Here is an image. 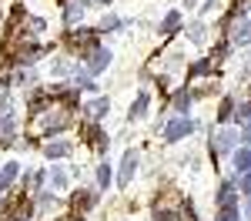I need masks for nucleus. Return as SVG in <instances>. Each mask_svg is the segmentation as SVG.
<instances>
[{
  "label": "nucleus",
  "mask_w": 251,
  "mask_h": 221,
  "mask_svg": "<svg viewBox=\"0 0 251 221\" xmlns=\"http://www.w3.org/2000/svg\"><path fill=\"white\" fill-rule=\"evenodd\" d=\"M74 84H77V87H94V84H91V74H77Z\"/></svg>",
  "instance_id": "393cba45"
},
{
  "label": "nucleus",
  "mask_w": 251,
  "mask_h": 221,
  "mask_svg": "<svg viewBox=\"0 0 251 221\" xmlns=\"http://www.w3.org/2000/svg\"><path fill=\"white\" fill-rule=\"evenodd\" d=\"M241 191H245V195H251V171L241 178Z\"/></svg>",
  "instance_id": "cd10ccee"
},
{
  "label": "nucleus",
  "mask_w": 251,
  "mask_h": 221,
  "mask_svg": "<svg viewBox=\"0 0 251 221\" xmlns=\"http://www.w3.org/2000/svg\"><path fill=\"white\" fill-rule=\"evenodd\" d=\"M97 181H100V188H107V184H111V168H107V164H100V168H97Z\"/></svg>",
  "instance_id": "6ab92c4d"
},
{
  "label": "nucleus",
  "mask_w": 251,
  "mask_h": 221,
  "mask_svg": "<svg viewBox=\"0 0 251 221\" xmlns=\"http://www.w3.org/2000/svg\"><path fill=\"white\" fill-rule=\"evenodd\" d=\"M214 7H218V0H204V3H201V14H211Z\"/></svg>",
  "instance_id": "c85d7f7f"
},
{
  "label": "nucleus",
  "mask_w": 251,
  "mask_h": 221,
  "mask_svg": "<svg viewBox=\"0 0 251 221\" xmlns=\"http://www.w3.org/2000/svg\"><path fill=\"white\" fill-rule=\"evenodd\" d=\"M184 3H188V7H194V3H198V0H184Z\"/></svg>",
  "instance_id": "473e14b6"
},
{
  "label": "nucleus",
  "mask_w": 251,
  "mask_h": 221,
  "mask_svg": "<svg viewBox=\"0 0 251 221\" xmlns=\"http://www.w3.org/2000/svg\"><path fill=\"white\" fill-rule=\"evenodd\" d=\"M17 174H20L17 164H3V171H0V195H3V191L14 184V178H17Z\"/></svg>",
  "instance_id": "6e6552de"
},
{
  "label": "nucleus",
  "mask_w": 251,
  "mask_h": 221,
  "mask_svg": "<svg viewBox=\"0 0 251 221\" xmlns=\"http://www.w3.org/2000/svg\"><path fill=\"white\" fill-rule=\"evenodd\" d=\"M134 171H137V151H127V154H124V161H121L117 184H121V188H127V184H131V178H134Z\"/></svg>",
  "instance_id": "f03ea898"
},
{
  "label": "nucleus",
  "mask_w": 251,
  "mask_h": 221,
  "mask_svg": "<svg viewBox=\"0 0 251 221\" xmlns=\"http://www.w3.org/2000/svg\"><path fill=\"white\" fill-rule=\"evenodd\" d=\"M80 14H84V3H80V0H74V3H67V14H64V20H67V24H77Z\"/></svg>",
  "instance_id": "4468645a"
},
{
  "label": "nucleus",
  "mask_w": 251,
  "mask_h": 221,
  "mask_svg": "<svg viewBox=\"0 0 251 221\" xmlns=\"http://www.w3.org/2000/svg\"><path fill=\"white\" fill-rule=\"evenodd\" d=\"M194 131V124L188 118H177V121H171L168 127H164V141H181V138H188Z\"/></svg>",
  "instance_id": "f257e3e1"
},
{
  "label": "nucleus",
  "mask_w": 251,
  "mask_h": 221,
  "mask_svg": "<svg viewBox=\"0 0 251 221\" xmlns=\"http://www.w3.org/2000/svg\"><path fill=\"white\" fill-rule=\"evenodd\" d=\"M107 107H111V100H107V98H97V100H91V104L84 107V114L97 121V118H104V114H107Z\"/></svg>",
  "instance_id": "39448f33"
},
{
  "label": "nucleus",
  "mask_w": 251,
  "mask_h": 221,
  "mask_svg": "<svg viewBox=\"0 0 251 221\" xmlns=\"http://www.w3.org/2000/svg\"><path fill=\"white\" fill-rule=\"evenodd\" d=\"M177 27H181V14H177V10H171V14L164 17V24H161V37H171Z\"/></svg>",
  "instance_id": "9d476101"
},
{
  "label": "nucleus",
  "mask_w": 251,
  "mask_h": 221,
  "mask_svg": "<svg viewBox=\"0 0 251 221\" xmlns=\"http://www.w3.org/2000/svg\"><path fill=\"white\" fill-rule=\"evenodd\" d=\"M117 24H121L117 17H104V24H100V30H111V27H117Z\"/></svg>",
  "instance_id": "bb28decb"
},
{
  "label": "nucleus",
  "mask_w": 251,
  "mask_h": 221,
  "mask_svg": "<svg viewBox=\"0 0 251 221\" xmlns=\"http://www.w3.org/2000/svg\"><path fill=\"white\" fill-rule=\"evenodd\" d=\"M44 154H47L50 161L64 158V154H71V144H67V141H54V144H47V147H44Z\"/></svg>",
  "instance_id": "9b49d317"
},
{
  "label": "nucleus",
  "mask_w": 251,
  "mask_h": 221,
  "mask_svg": "<svg viewBox=\"0 0 251 221\" xmlns=\"http://www.w3.org/2000/svg\"><path fill=\"white\" fill-rule=\"evenodd\" d=\"M50 184H54V188H67V178H64V171H57V168H54V171H50Z\"/></svg>",
  "instance_id": "4be33fe9"
},
{
  "label": "nucleus",
  "mask_w": 251,
  "mask_h": 221,
  "mask_svg": "<svg viewBox=\"0 0 251 221\" xmlns=\"http://www.w3.org/2000/svg\"><path fill=\"white\" fill-rule=\"evenodd\" d=\"M107 64H111V50H91V60H87V74H100Z\"/></svg>",
  "instance_id": "7ed1b4c3"
},
{
  "label": "nucleus",
  "mask_w": 251,
  "mask_h": 221,
  "mask_svg": "<svg viewBox=\"0 0 251 221\" xmlns=\"http://www.w3.org/2000/svg\"><path fill=\"white\" fill-rule=\"evenodd\" d=\"M30 27H34V34H37V30H44V20H40V17H30Z\"/></svg>",
  "instance_id": "c756f323"
},
{
  "label": "nucleus",
  "mask_w": 251,
  "mask_h": 221,
  "mask_svg": "<svg viewBox=\"0 0 251 221\" xmlns=\"http://www.w3.org/2000/svg\"><path fill=\"white\" fill-rule=\"evenodd\" d=\"M234 114V100H225V104H221V111H218V121H228Z\"/></svg>",
  "instance_id": "aec40b11"
},
{
  "label": "nucleus",
  "mask_w": 251,
  "mask_h": 221,
  "mask_svg": "<svg viewBox=\"0 0 251 221\" xmlns=\"http://www.w3.org/2000/svg\"><path fill=\"white\" fill-rule=\"evenodd\" d=\"M218 221H241L238 218V211H234V208H225V211H221V218Z\"/></svg>",
  "instance_id": "b1692460"
},
{
  "label": "nucleus",
  "mask_w": 251,
  "mask_h": 221,
  "mask_svg": "<svg viewBox=\"0 0 251 221\" xmlns=\"http://www.w3.org/2000/svg\"><path fill=\"white\" fill-rule=\"evenodd\" d=\"M245 211H248V215H251V201H248V204H245Z\"/></svg>",
  "instance_id": "72a5a7b5"
},
{
  "label": "nucleus",
  "mask_w": 251,
  "mask_h": 221,
  "mask_svg": "<svg viewBox=\"0 0 251 221\" xmlns=\"http://www.w3.org/2000/svg\"><path fill=\"white\" fill-rule=\"evenodd\" d=\"M234 118H238V121H251V104H241V107H234Z\"/></svg>",
  "instance_id": "5701e85b"
},
{
  "label": "nucleus",
  "mask_w": 251,
  "mask_h": 221,
  "mask_svg": "<svg viewBox=\"0 0 251 221\" xmlns=\"http://www.w3.org/2000/svg\"><path fill=\"white\" fill-rule=\"evenodd\" d=\"M218 204H221V208H234V188H231V184H221V191H218Z\"/></svg>",
  "instance_id": "f8f14e48"
},
{
  "label": "nucleus",
  "mask_w": 251,
  "mask_h": 221,
  "mask_svg": "<svg viewBox=\"0 0 251 221\" xmlns=\"http://www.w3.org/2000/svg\"><path fill=\"white\" fill-rule=\"evenodd\" d=\"M211 67H214V60H211V57L198 60V64H194L191 71H188V77H198V74H208V71H211Z\"/></svg>",
  "instance_id": "2eb2a0df"
},
{
  "label": "nucleus",
  "mask_w": 251,
  "mask_h": 221,
  "mask_svg": "<svg viewBox=\"0 0 251 221\" xmlns=\"http://www.w3.org/2000/svg\"><path fill=\"white\" fill-rule=\"evenodd\" d=\"M67 40H71L74 47H91V50H97V47H94V34H91V30H84V27H80V34L74 30Z\"/></svg>",
  "instance_id": "0eeeda50"
},
{
  "label": "nucleus",
  "mask_w": 251,
  "mask_h": 221,
  "mask_svg": "<svg viewBox=\"0 0 251 221\" xmlns=\"http://www.w3.org/2000/svg\"><path fill=\"white\" fill-rule=\"evenodd\" d=\"M0 134L10 141V134H14V114H7V118L0 121Z\"/></svg>",
  "instance_id": "a211bd4d"
},
{
  "label": "nucleus",
  "mask_w": 251,
  "mask_h": 221,
  "mask_svg": "<svg viewBox=\"0 0 251 221\" xmlns=\"http://www.w3.org/2000/svg\"><path fill=\"white\" fill-rule=\"evenodd\" d=\"M234 144H238V134L234 131H221L218 141H214V151H231Z\"/></svg>",
  "instance_id": "1a4fd4ad"
},
{
  "label": "nucleus",
  "mask_w": 251,
  "mask_h": 221,
  "mask_svg": "<svg viewBox=\"0 0 251 221\" xmlns=\"http://www.w3.org/2000/svg\"><path fill=\"white\" fill-rule=\"evenodd\" d=\"M144 107H148V94L141 91V94H137V100H134V107H131V118H141V114H144Z\"/></svg>",
  "instance_id": "f3484780"
},
{
  "label": "nucleus",
  "mask_w": 251,
  "mask_h": 221,
  "mask_svg": "<svg viewBox=\"0 0 251 221\" xmlns=\"http://www.w3.org/2000/svg\"><path fill=\"white\" fill-rule=\"evenodd\" d=\"M231 44H251V20L231 24Z\"/></svg>",
  "instance_id": "20e7f679"
},
{
  "label": "nucleus",
  "mask_w": 251,
  "mask_h": 221,
  "mask_svg": "<svg viewBox=\"0 0 251 221\" xmlns=\"http://www.w3.org/2000/svg\"><path fill=\"white\" fill-rule=\"evenodd\" d=\"M154 221H171V211H168V208H157V211H154Z\"/></svg>",
  "instance_id": "a878e982"
},
{
  "label": "nucleus",
  "mask_w": 251,
  "mask_h": 221,
  "mask_svg": "<svg viewBox=\"0 0 251 221\" xmlns=\"http://www.w3.org/2000/svg\"><path fill=\"white\" fill-rule=\"evenodd\" d=\"M234 171H238V174H248L251 171V147H241V151L234 154Z\"/></svg>",
  "instance_id": "423d86ee"
},
{
  "label": "nucleus",
  "mask_w": 251,
  "mask_h": 221,
  "mask_svg": "<svg viewBox=\"0 0 251 221\" xmlns=\"http://www.w3.org/2000/svg\"><path fill=\"white\" fill-rule=\"evenodd\" d=\"M0 107L7 111V91H0Z\"/></svg>",
  "instance_id": "2f4dec72"
},
{
  "label": "nucleus",
  "mask_w": 251,
  "mask_h": 221,
  "mask_svg": "<svg viewBox=\"0 0 251 221\" xmlns=\"http://www.w3.org/2000/svg\"><path fill=\"white\" fill-rule=\"evenodd\" d=\"M191 40L194 44H204V24H191Z\"/></svg>",
  "instance_id": "412c9836"
},
{
  "label": "nucleus",
  "mask_w": 251,
  "mask_h": 221,
  "mask_svg": "<svg viewBox=\"0 0 251 221\" xmlns=\"http://www.w3.org/2000/svg\"><path fill=\"white\" fill-rule=\"evenodd\" d=\"M188 104H191V94L188 91H177L174 94V111H188Z\"/></svg>",
  "instance_id": "dca6fc26"
},
{
  "label": "nucleus",
  "mask_w": 251,
  "mask_h": 221,
  "mask_svg": "<svg viewBox=\"0 0 251 221\" xmlns=\"http://www.w3.org/2000/svg\"><path fill=\"white\" fill-rule=\"evenodd\" d=\"M91 204H94V191H77V195H74V208H77V211H87Z\"/></svg>",
  "instance_id": "ddd939ff"
},
{
  "label": "nucleus",
  "mask_w": 251,
  "mask_h": 221,
  "mask_svg": "<svg viewBox=\"0 0 251 221\" xmlns=\"http://www.w3.org/2000/svg\"><path fill=\"white\" fill-rule=\"evenodd\" d=\"M241 138H245V141L251 144V121H245V134H241Z\"/></svg>",
  "instance_id": "7c9ffc66"
}]
</instances>
